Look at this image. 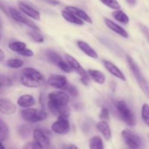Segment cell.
<instances>
[{
  "label": "cell",
  "mask_w": 149,
  "mask_h": 149,
  "mask_svg": "<svg viewBox=\"0 0 149 149\" xmlns=\"http://www.w3.org/2000/svg\"><path fill=\"white\" fill-rule=\"evenodd\" d=\"M20 81L23 86L30 88L42 87L45 84L44 76L39 71L31 67L23 68Z\"/></svg>",
  "instance_id": "obj_1"
},
{
  "label": "cell",
  "mask_w": 149,
  "mask_h": 149,
  "mask_svg": "<svg viewBox=\"0 0 149 149\" xmlns=\"http://www.w3.org/2000/svg\"><path fill=\"white\" fill-rule=\"evenodd\" d=\"M127 61L130 68L131 71L133 74L135 78L136 79L140 87L143 91V93L149 97V82L147 81L146 79L143 77L139 67L137 65L136 63L135 62V61L130 55L127 56Z\"/></svg>",
  "instance_id": "obj_2"
},
{
  "label": "cell",
  "mask_w": 149,
  "mask_h": 149,
  "mask_svg": "<svg viewBox=\"0 0 149 149\" xmlns=\"http://www.w3.org/2000/svg\"><path fill=\"white\" fill-rule=\"evenodd\" d=\"M116 109L122 120L128 125L133 127L136 125L137 119L133 112L130 110L127 103L124 100H119L116 103Z\"/></svg>",
  "instance_id": "obj_3"
},
{
  "label": "cell",
  "mask_w": 149,
  "mask_h": 149,
  "mask_svg": "<svg viewBox=\"0 0 149 149\" xmlns=\"http://www.w3.org/2000/svg\"><path fill=\"white\" fill-rule=\"evenodd\" d=\"M22 118L26 122L31 123H36V122H42L47 117V114L43 110H39L33 108H28L23 109L20 111Z\"/></svg>",
  "instance_id": "obj_4"
},
{
  "label": "cell",
  "mask_w": 149,
  "mask_h": 149,
  "mask_svg": "<svg viewBox=\"0 0 149 149\" xmlns=\"http://www.w3.org/2000/svg\"><path fill=\"white\" fill-rule=\"evenodd\" d=\"M65 60L66 62L68 63V65L71 68V69L75 71L81 77V82L84 84V85L87 86L90 82V76H89L88 73L83 68V67L80 65L79 61H77L76 58H74L72 55H69V54H65Z\"/></svg>",
  "instance_id": "obj_5"
},
{
  "label": "cell",
  "mask_w": 149,
  "mask_h": 149,
  "mask_svg": "<svg viewBox=\"0 0 149 149\" xmlns=\"http://www.w3.org/2000/svg\"><path fill=\"white\" fill-rule=\"evenodd\" d=\"M122 136L130 149H141L142 147L141 138L130 130H124L122 132Z\"/></svg>",
  "instance_id": "obj_6"
},
{
  "label": "cell",
  "mask_w": 149,
  "mask_h": 149,
  "mask_svg": "<svg viewBox=\"0 0 149 149\" xmlns=\"http://www.w3.org/2000/svg\"><path fill=\"white\" fill-rule=\"evenodd\" d=\"M9 14H10V17L13 18L15 21L18 22V23H23V24L26 25L29 28L32 29L33 30L39 31V29L33 21L28 18L27 17L24 15L23 13H22L21 11L16 10L14 7H9L8 8Z\"/></svg>",
  "instance_id": "obj_7"
},
{
  "label": "cell",
  "mask_w": 149,
  "mask_h": 149,
  "mask_svg": "<svg viewBox=\"0 0 149 149\" xmlns=\"http://www.w3.org/2000/svg\"><path fill=\"white\" fill-rule=\"evenodd\" d=\"M51 130L58 135H65L70 130V123L67 118L58 117V119L51 126Z\"/></svg>",
  "instance_id": "obj_8"
},
{
  "label": "cell",
  "mask_w": 149,
  "mask_h": 149,
  "mask_svg": "<svg viewBox=\"0 0 149 149\" xmlns=\"http://www.w3.org/2000/svg\"><path fill=\"white\" fill-rule=\"evenodd\" d=\"M33 137L34 141L41 149H49L50 148V141L43 130L35 129L33 132Z\"/></svg>",
  "instance_id": "obj_9"
},
{
  "label": "cell",
  "mask_w": 149,
  "mask_h": 149,
  "mask_svg": "<svg viewBox=\"0 0 149 149\" xmlns=\"http://www.w3.org/2000/svg\"><path fill=\"white\" fill-rule=\"evenodd\" d=\"M49 101L58 106H66L70 101L69 95L63 91H55L48 95Z\"/></svg>",
  "instance_id": "obj_10"
},
{
  "label": "cell",
  "mask_w": 149,
  "mask_h": 149,
  "mask_svg": "<svg viewBox=\"0 0 149 149\" xmlns=\"http://www.w3.org/2000/svg\"><path fill=\"white\" fill-rule=\"evenodd\" d=\"M47 107L51 113H52L55 116H58V117L61 116V117L68 119L71 114V111L67 105L66 106H58L49 100L47 103Z\"/></svg>",
  "instance_id": "obj_11"
},
{
  "label": "cell",
  "mask_w": 149,
  "mask_h": 149,
  "mask_svg": "<svg viewBox=\"0 0 149 149\" xmlns=\"http://www.w3.org/2000/svg\"><path fill=\"white\" fill-rule=\"evenodd\" d=\"M48 85L56 89H62L64 90L68 84V81L65 76L60 74H52L47 81Z\"/></svg>",
  "instance_id": "obj_12"
},
{
  "label": "cell",
  "mask_w": 149,
  "mask_h": 149,
  "mask_svg": "<svg viewBox=\"0 0 149 149\" xmlns=\"http://www.w3.org/2000/svg\"><path fill=\"white\" fill-rule=\"evenodd\" d=\"M16 111V106L11 100L5 97H0V113L5 115H13Z\"/></svg>",
  "instance_id": "obj_13"
},
{
  "label": "cell",
  "mask_w": 149,
  "mask_h": 149,
  "mask_svg": "<svg viewBox=\"0 0 149 149\" xmlns=\"http://www.w3.org/2000/svg\"><path fill=\"white\" fill-rule=\"evenodd\" d=\"M18 7L20 11L24 15L31 17L32 19L35 20H40V13L36 9L33 8L29 4L24 2H21V1L18 3Z\"/></svg>",
  "instance_id": "obj_14"
},
{
  "label": "cell",
  "mask_w": 149,
  "mask_h": 149,
  "mask_svg": "<svg viewBox=\"0 0 149 149\" xmlns=\"http://www.w3.org/2000/svg\"><path fill=\"white\" fill-rule=\"evenodd\" d=\"M103 62L105 68H106V70H107L110 74H111L112 75L114 76L116 78L122 80V81H126V78H125L123 72H122V71H121L113 63L109 61H106V60L103 61Z\"/></svg>",
  "instance_id": "obj_15"
},
{
  "label": "cell",
  "mask_w": 149,
  "mask_h": 149,
  "mask_svg": "<svg viewBox=\"0 0 149 149\" xmlns=\"http://www.w3.org/2000/svg\"><path fill=\"white\" fill-rule=\"evenodd\" d=\"M104 23L109 29H110L111 30L113 31V32H115L116 33L119 34V36H122V37L125 38V39L128 38V36H128L127 32L126 31V30L124 29L122 26L118 25L117 23L113 22V20H110V19L109 18H105Z\"/></svg>",
  "instance_id": "obj_16"
},
{
  "label": "cell",
  "mask_w": 149,
  "mask_h": 149,
  "mask_svg": "<svg viewBox=\"0 0 149 149\" xmlns=\"http://www.w3.org/2000/svg\"><path fill=\"white\" fill-rule=\"evenodd\" d=\"M65 10L71 12L73 14L75 15L76 16H77L79 18L81 19L82 20L90 23V24L93 23V20H92L91 17L88 15V14L87 13H85L83 10L79 8V7H74V6H68V7H65Z\"/></svg>",
  "instance_id": "obj_17"
},
{
  "label": "cell",
  "mask_w": 149,
  "mask_h": 149,
  "mask_svg": "<svg viewBox=\"0 0 149 149\" xmlns=\"http://www.w3.org/2000/svg\"><path fill=\"white\" fill-rule=\"evenodd\" d=\"M17 103L20 107L23 108V109H28V108H31L32 106H35L36 100L31 95L26 94L18 97Z\"/></svg>",
  "instance_id": "obj_18"
},
{
  "label": "cell",
  "mask_w": 149,
  "mask_h": 149,
  "mask_svg": "<svg viewBox=\"0 0 149 149\" xmlns=\"http://www.w3.org/2000/svg\"><path fill=\"white\" fill-rule=\"evenodd\" d=\"M96 128L103 135L106 141H109L112 137L111 130L109 125L106 121H100L96 124Z\"/></svg>",
  "instance_id": "obj_19"
},
{
  "label": "cell",
  "mask_w": 149,
  "mask_h": 149,
  "mask_svg": "<svg viewBox=\"0 0 149 149\" xmlns=\"http://www.w3.org/2000/svg\"><path fill=\"white\" fill-rule=\"evenodd\" d=\"M77 45L78 46V47L88 57H90L91 58H94V59H97L98 58V55H97L95 50L93 47H91L90 45H89L87 42L79 40L77 41Z\"/></svg>",
  "instance_id": "obj_20"
},
{
  "label": "cell",
  "mask_w": 149,
  "mask_h": 149,
  "mask_svg": "<svg viewBox=\"0 0 149 149\" xmlns=\"http://www.w3.org/2000/svg\"><path fill=\"white\" fill-rule=\"evenodd\" d=\"M90 78L99 84H103L106 81V76L103 72L95 69H89L87 71Z\"/></svg>",
  "instance_id": "obj_21"
},
{
  "label": "cell",
  "mask_w": 149,
  "mask_h": 149,
  "mask_svg": "<svg viewBox=\"0 0 149 149\" xmlns=\"http://www.w3.org/2000/svg\"><path fill=\"white\" fill-rule=\"evenodd\" d=\"M61 15L63 16V17L65 20H67V21L69 22V23L79 25V26L84 25V22H83V20H81V19L79 18L77 16H76L75 15L73 14L71 12L68 11V10H62V11H61Z\"/></svg>",
  "instance_id": "obj_22"
},
{
  "label": "cell",
  "mask_w": 149,
  "mask_h": 149,
  "mask_svg": "<svg viewBox=\"0 0 149 149\" xmlns=\"http://www.w3.org/2000/svg\"><path fill=\"white\" fill-rule=\"evenodd\" d=\"M112 16L115 20L123 24H127L130 21L129 16L121 10H114L112 13Z\"/></svg>",
  "instance_id": "obj_23"
},
{
  "label": "cell",
  "mask_w": 149,
  "mask_h": 149,
  "mask_svg": "<svg viewBox=\"0 0 149 149\" xmlns=\"http://www.w3.org/2000/svg\"><path fill=\"white\" fill-rule=\"evenodd\" d=\"M90 149H104L103 140L99 136H94L89 141Z\"/></svg>",
  "instance_id": "obj_24"
},
{
  "label": "cell",
  "mask_w": 149,
  "mask_h": 149,
  "mask_svg": "<svg viewBox=\"0 0 149 149\" xmlns=\"http://www.w3.org/2000/svg\"><path fill=\"white\" fill-rule=\"evenodd\" d=\"M47 58L48 61L52 63L58 65V63L63 60L62 57L59 55L57 52L54 50H48L46 53Z\"/></svg>",
  "instance_id": "obj_25"
},
{
  "label": "cell",
  "mask_w": 149,
  "mask_h": 149,
  "mask_svg": "<svg viewBox=\"0 0 149 149\" xmlns=\"http://www.w3.org/2000/svg\"><path fill=\"white\" fill-rule=\"evenodd\" d=\"M9 133H10V130H9L8 126L2 119H0V141H6L8 138Z\"/></svg>",
  "instance_id": "obj_26"
},
{
  "label": "cell",
  "mask_w": 149,
  "mask_h": 149,
  "mask_svg": "<svg viewBox=\"0 0 149 149\" xmlns=\"http://www.w3.org/2000/svg\"><path fill=\"white\" fill-rule=\"evenodd\" d=\"M5 65L10 68L17 69V68L23 67V65H24V63L22 60L18 59V58H10L6 61Z\"/></svg>",
  "instance_id": "obj_27"
},
{
  "label": "cell",
  "mask_w": 149,
  "mask_h": 149,
  "mask_svg": "<svg viewBox=\"0 0 149 149\" xmlns=\"http://www.w3.org/2000/svg\"><path fill=\"white\" fill-rule=\"evenodd\" d=\"M9 48L13 52L19 54L26 48V44L23 42H13L9 44Z\"/></svg>",
  "instance_id": "obj_28"
},
{
  "label": "cell",
  "mask_w": 149,
  "mask_h": 149,
  "mask_svg": "<svg viewBox=\"0 0 149 149\" xmlns=\"http://www.w3.org/2000/svg\"><path fill=\"white\" fill-rule=\"evenodd\" d=\"M141 116L146 125L149 127V105L144 103L141 109Z\"/></svg>",
  "instance_id": "obj_29"
},
{
  "label": "cell",
  "mask_w": 149,
  "mask_h": 149,
  "mask_svg": "<svg viewBox=\"0 0 149 149\" xmlns=\"http://www.w3.org/2000/svg\"><path fill=\"white\" fill-rule=\"evenodd\" d=\"M104 5L107 6L112 10H120L121 6L116 0H100Z\"/></svg>",
  "instance_id": "obj_30"
},
{
  "label": "cell",
  "mask_w": 149,
  "mask_h": 149,
  "mask_svg": "<svg viewBox=\"0 0 149 149\" xmlns=\"http://www.w3.org/2000/svg\"><path fill=\"white\" fill-rule=\"evenodd\" d=\"M65 91H66L67 93H68V94L70 95L71 96H72V97H77L79 95V92H78V90L77 89V87H75V86H74L73 84H68L66 85V87L64 88V90Z\"/></svg>",
  "instance_id": "obj_31"
},
{
  "label": "cell",
  "mask_w": 149,
  "mask_h": 149,
  "mask_svg": "<svg viewBox=\"0 0 149 149\" xmlns=\"http://www.w3.org/2000/svg\"><path fill=\"white\" fill-rule=\"evenodd\" d=\"M29 35L34 42H37V43H42L44 42V40H45L43 36L40 33H37L36 31L33 30V31L29 32Z\"/></svg>",
  "instance_id": "obj_32"
},
{
  "label": "cell",
  "mask_w": 149,
  "mask_h": 149,
  "mask_svg": "<svg viewBox=\"0 0 149 149\" xmlns=\"http://www.w3.org/2000/svg\"><path fill=\"white\" fill-rule=\"evenodd\" d=\"M30 132L31 130L27 125H22L18 129V133L22 138H27L30 135Z\"/></svg>",
  "instance_id": "obj_33"
},
{
  "label": "cell",
  "mask_w": 149,
  "mask_h": 149,
  "mask_svg": "<svg viewBox=\"0 0 149 149\" xmlns=\"http://www.w3.org/2000/svg\"><path fill=\"white\" fill-rule=\"evenodd\" d=\"M12 84V79L5 75H0V87H9Z\"/></svg>",
  "instance_id": "obj_34"
},
{
  "label": "cell",
  "mask_w": 149,
  "mask_h": 149,
  "mask_svg": "<svg viewBox=\"0 0 149 149\" xmlns=\"http://www.w3.org/2000/svg\"><path fill=\"white\" fill-rule=\"evenodd\" d=\"M58 66L63 71H64V72L65 73H70L72 71V69H71V68L70 67V65H68V63L66 62V61H64L63 59L58 63Z\"/></svg>",
  "instance_id": "obj_35"
},
{
  "label": "cell",
  "mask_w": 149,
  "mask_h": 149,
  "mask_svg": "<svg viewBox=\"0 0 149 149\" xmlns=\"http://www.w3.org/2000/svg\"><path fill=\"white\" fill-rule=\"evenodd\" d=\"M99 117L100 119L103 121H109L110 119V116H109V110L107 108H103L100 111V115H99Z\"/></svg>",
  "instance_id": "obj_36"
},
{
  "label": "cell",
  "mask_w": 149,
  "mask_h": 149,
  "mask_svg": "<svg viewBox=\"0 0 149 149\" xmlns=\"http://www.w3.org/2000/svg\"><path fill=\"white\" fill-rule=\"evenodd\" d=\"M23 149H41L35 142H28L23 146Z\"/></svg>",
  "instance_id": "obj_37"
},
{
  "label": "cell",
  "mask_w": 149,
  "mask_h": 149,
  "mask_svg": "<svg viewBox=\"0 0 149 149\" xmlns=\"http://www.w3.org/2000/svg\"><path fill=\"white\" fill-rule=\"evenodd\" d=\"M140 29H141V31L143 32V33L144 34V36H146V39L149 42V29L146 26L143 24H140Z\"/></svg>",
  "instance_id": "obj_38"
},
{
  "label": "cell",
  "mask_w": 149,
  "mask_h": 149,
  "mask_svg": "<svg viewBox=\"0 0 149 149\" xmlns=\"http://www.w3.org/2000/svg\"><path fill=\"white\" fill-rule=\"evenodd\" d=\"M20 55L26 57H32L33 55V52L31 49H28L27 47L25 48L23 51L20 52Z\"/></svg>",
  "instance_id": "obj_39"
},
{
  "label": "cell",
  "mask_w": 149,
  "mask_h": 149,
  "mask_svg": "<svg viewBox=\"0 0 149 149\" xmlns=\"http://www.w3.org/2000/svg\"><path fill=\"white\" fill-rule=\"evenodd\" d=\"M63 149H79L77 146L74 145V144H70V145L64 146Z\"/></svg>",
  "instance_id": "obj_40"
},
{
  "label": "cell",
  "mask_w": 149,
  "mask_h": 149,
  "mask_svg": "<svg viewBox=\"0 0 149 149\" xmlns=\"http://www.w3.org/2000/svg\"><path fill=\"white\" fill-rule=\"evenodd\" d=\"M5 58V53H4V51L0 48V63L4 61V59Z\"/></svg>",
  "instance_id": "obj_41"
},
{
  "label": "cell",
  "mask_w": 149,
  "mask_h": 149,
  "mask_svg": "<svg viewBox=\"0 0 149 149\" xmlns=\"http://www.w3.org/2000/svg\"><path fill=\"white\" fill-rule=\"evenodd\" d=\"M47 2H49V4H52L53 5H57V4H59V1H56V0H46Z\"/></svg>",
  "instance_id": "obj_42"
},
{
  "label": "cell",
  "mask_w": 149,
  "mask_h": 149,
  "mask_svg": "<svg viewBox=\"0 0 149 149\" xmlns=\"http://www.w3.org/2000/svg\"><path fill=\"white\" fill-rule=\"evenodd\" d=\"M125 1L131 6H133L136 4V0H125Z\"/></svg>",
  "instance_id": "obj_43"
},
{
  "label": "cell",
  "mask_w": 149,
  "mask_h": 149,
  "mask_svg": "<svg viewBox=\"0 0 149 149\" xmlns=\"http://www.w3.org/2000/svg\"><path fill=\"white\" fill-rule=\"evenodd\" d=\"M0 149H5V148H4V146H3V144L1 143V141H0Z\"/></svg>",
  "instance_id": "obj_44"
},
{
  "label": "cell",
  "mask_w": 149,
  "mask_h": 149,
  "mask_svg": "<svg viewBox=\"0 0 149 149\" xmlns=\"http://www.w3.org/2000/svg\"><path fill=\"white\" fill-rule=\"evenodd\" d=\"M1 33H0V41H1Z\"/></svg>",
  "instance_id": "obj_45"
}]
</instances>
